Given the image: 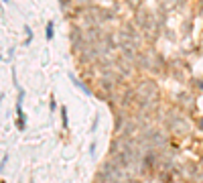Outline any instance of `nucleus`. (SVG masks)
I'll list each match as a JSON object with an SVG mask.
<instances>
[{
	"label": "nucleus",
	"instance_id": "f257e3e1",
	"mask_svg": "<svg viewBox=\"0 0 203 183\" xmlns=\"http://www.w3.org/2000/svg\"><path fill=\"white\" fill-rule=\"evenodd\" d=\"M53 37H55V23L49 21L47 27H45V39H47V41H53Z\"/></svg>",
	"mask_w": 203,
	"mask_h": 183
},
{
	"label": "nucleus",
	"instance_id": "f03ea898",
	"mask_svg": "<svg viewBox=\"0 0 203 183\" xmlns=\"http://www.w3.org/2000/svg\"><path fill=\"white\" fill-rule=\"evenodd\" d=\"M71 81H73V83H75V86H77L79 90L83 92V94H88V96H91V92L88 90V88H85V83H81V81L77 80V77H75V75H71Z\"/></svg>",
	"mask_w": 203,
	"mask_h": 183
},
{
	"label": "nucleus",
	"instance_id": "7ed1b4c3",
	"mask_svg": "<svg viewBox=\"0 0 203 183\" xmlns=\"http://www.w3.org/2000/svg\"><path fill=\"white\" fill-rule=\"evenodd\" d=\"M24 33H26V39H24V45H29V43L33 41V33H31V27H29V24L24 27Z\"/></svg>",
	"mask_w": 203,
	"mask_h": 183
},
{
	"label": "nucleus",
	"instance_id": "20e7f679",
	"mask_svg": "<svg viewBox=\"0 0 203 183\" xmlns=\"http://www.w3.org/2000/svg\"><path fill=\"white\" fill-rule=\"evenodd\" d=\"M61 118H63V120H61V122H63V126H65V128H67V108H65V106H63V108H61Z\"/></svg>",
	"mask_w": 203,
	"mask_h": 183
},
{
	"label": "nucleus",
	"instance_id": "39448f33",
	"mask_svg": "<svg viewBox=\"0 0 203 183\" xmlns=\"http://www.w3.org/2000/svg\"><path fill=\"white\" fill-rule=\"evenodd\" d=\"M59 2H61V8H63V12L71 8V0H59Z\"/></svg>",
	"mask_w": 203,
	"mask_h": 183
},
{
	"label": "nucleus",
	"instance_id": "423d86ee",
	"mask_svg": "<svg viewBox=\"0 0 203 183\" xmlns=\"http://www.w3.org/2000/svg\"><path fill=\"white\" fill-rule=\"evenodd\" d=\"M6 163H8V155H4V159H2V165H0V171L6 167Z\"/></svg>",
	"mask_w": 203,
	"mask_h": 183
},
{
	"label": "nucleus",
	"instance_id": "0eeeda50",
	"mask_svg": "<svg viewBox=\"0 0 203 183\" xmlns=\"http://www.w3.org/2000/svg\"><path fill=\"white\" fill-rule=\"evenodd\" d=\"M199 128H201V130H203V120H201V122H199Z\"/></svg>",
	"mask_w": 203,
	"mask_h": 183
},
{
	"label": "nucleus",
	"instance_id": "6e6552de",
	"mask_svg": "<svg viewBox=\"0 0 203 183\" xmlns=\"http://www.w3.org/2000/svg\"><path fill=\"white\" fill-rule=\"evenodd\" d=\"M81 2H83V4H88V2H90V0H81Z\"/></svg>",
	"mask_w": 203,
	"mask_h": 183
},
{
	"label": "nucleus",
	"instance_id": "1a4fd4ad",
	"mask_svg": "<svg viewBox=\"0 0 203 183\" xmlns=\"http://www.w3.org/2000/svg\"><path fill=\"white\" fill-rule=\"evenodd\" d=\"M2 2H4V4H6V2H10V0H2Z\"/></svg>",
	"mask_w": 203,
	"mask_h": 183
},
{
	"label": "nucleus",
	"instance_id": "9d476101",
	"mask_svg": "<svg viewBox=\"0 0 203 183\" xmlns=\"http://www.w3.org/2000/svg\"><path fill=\"white\" fill-rule=\"evenodd\" d=\"M31 183H35V181H31Z\"/></svg>",
	"mask_w": 203,
	"mask_h": 183
}]
</instances>
